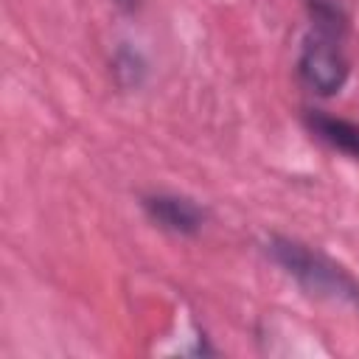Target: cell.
<instances>
[{
    "label": "cell",
    "mask_w": 359,
    "mask_h": 359,
    "mask_svg": "<svg viewBox=\"0 0 359 359\" xmlns=\"http://www.w3.org/2000/svg\"><path fill=\"white\" fill-rule=\"evenodd\" d=\"M303 6L311 20V31H320L334 39H342L348 34L351 17L339 0H303Z\"/></svg>",
    "instance_id": "5b68a950"
},
{
    "label": "cell",
    "mask_w": 359,
    "mask_h": 359,
    "mask_svg": "<svg viewBox=\"0 0 359 359\" xmlns=\"http://www.w3.org/2000/svg\"><path fill=\"white\" fill-rule=\"evenodd\" d=\"M112 3H115V8L123 11V14H135V11H140V6H143V0H112Z\"/></svg>",
    "instance_id": "52a82bcc"
},
{
    "label": "cell",
    "mask_w": 359,
    "mask_h": 359,
    "mask_svg": "<svg viewBox=\"0 0 359 359\" xmlns=\"http://www.w3.org/2000/svg\"><path fill=\"white\" fill-rule=\"evenodd\" d=\"M140 208L154 227L174 233V236H196V233H202V227L208 222L205 205H199L194 196L174 194V191L143 194Z\"/></svg>",
    "instance_id": "3957f363"
},
{
    "label": "cell",
    "mask_w": 359,
    "mask_h": 359,
    "mask_svg": "<svg viewBox=\"0 0 359 359\" xmlns=\"http://www.w3.org/2000/svg\"><path fill=\"white\" fill-rule=\"evenodd\" d=\"M264 252L309 297L339 303V306L359 311V278L348 266H342L339 261L325 255L323 250H317L300 238L272 233L264 241Z\"/></svg>",
    "instance_id": "6da1fadb"
},
{
    "label": "cell",
    "mask_w": 359,
    "mask_h": 359,
    "mask_svg": "<svg viewBox=\"0 0 359 359\" xmlns=\"http://www.w3.org/2000/svg\"><path fill=\"white\" fill-rule=\"evenodd\" d=\"M303 126L328 149L359 160V121H348L323 109H303Z\"/></svg>",
    "instance_id": "277c9868"
},
{
    "label": "cell",
    "mask_w": 359,
    "mask_h": 359,
    "mask_svg": "<svg viewBox=\"0 0 359 359\" xmlns=\"http://www.w3.org/2000/svg\"><path fill=\"white\" fill-rule=\"evenodd\" d=\"M149 76V65H146V56L132 48V45H121L112 56V79L121 90H137L143 87Z\"/></svg>",
    "instance_id": "8992f818"
},
{
    "label": "cell",
    "mask_w": 359,
    "mask_h": 359,
    "mask_svg": "<svg viewBox=\"0 0 359 359\" xmlns=\"http://www.w3.org/2000/svg\"><path fill=\"white\" fill-rule=\"evenodd\" d=\"M339 42L342 39L325 36L320 31H309L300 42L297 76L311 93H317L323 98L342 93V87L348 84V76H351V62Z\"/></svg>",
    "instance_id": "7a4b0ae2"
}]
</instances>
